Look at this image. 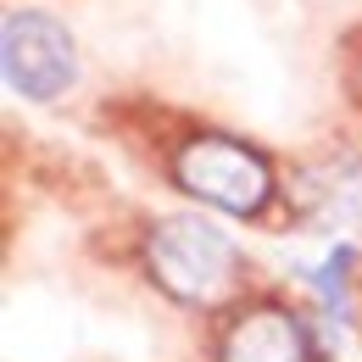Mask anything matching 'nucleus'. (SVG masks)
Instances as JSON below:
<instances>
[{
	"instance_id": "f257e3e1",
	"label": "nucleus",
	"mask_w": 362,
	"mask_h": 362,
	"mask_svg": "<svg viewBox=\"0 0 362 362\" xmlns=\"http://www.w3.org/2000/svg\"><path fill=\"white\" fill-rule=\"evenodd\" d=\"M145 262H151V279L173 301H184V307H218L240 284V251H234V240L218 223L195 218V212L162 218L151 228Z\"/></svg>"
},
{
	"instance_id": "f03ea898",
	"label": "nucleus",
	"mask_w": 362,
	"mask_h": 362,
	"mask_svg": "<svg viewBox=\"0 0 362 362\" xmlns=\"http://www.w3.org/2000/svg\"><path fill=\"white\" fill-rule=\"evenodd\" d=\"M173 179H179L184 195L218 206L228 218H251L262 212L273 195V168L262 151H251L245 139L228 134H195L173 156Z\"/></svg>"
},
{
	"instance_id": "7ed1b4c3",
	"label": "nucleus",
	"mask_w": 362,
	"mask_h": 362,
	"mask_svg": "<svg viewBox=\"0 0 362 362\" xmlns=\"http://www.w3.org/2000/svg\"><path fill=\"white\" fill-rule=\"evenodd\" d=\"M0 56H6L11 90L28 95V100H56L78 78V45L50 11H11Z\"/></svg>"
},
{
	"instance_id": "20e7f679",
	"label": "nucleus",
	"mask_w": 362,
	"mask_h": 362,
	"mask_svg": "<svg viewBox=\"0 0 362 362\" xmlns=\"http://www.w3.org/2000/svg\"><path fill=\"white\" fill-rule=\"evenodd\" d=\"M218 362H313V340H307V323L290 307L257 301L228 323Z\"/></svg>"
}]
</instances>
